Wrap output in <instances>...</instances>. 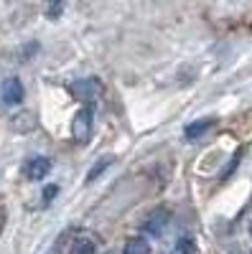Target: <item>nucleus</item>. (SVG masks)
Wrapping results in <instances>:
<instances>
[{
    "mask_svg": "<svg viewBox=\"0 0 252 254\" xmlns=\"http://www.w3.org/2000/svg\"><path fill=\"white\" fill-rule=\"evenodd\" d=\"M214 125H217V117H199V120L188 122V125L183 127V137H186L188 142H194V140H199L201 135H206Z\"/></svg>",
    "mask_w": 252,
    "mask_h": 254,
    "instance_id": "obj_6",
    "label": "nucleus"
},
{
    "mask_svg": "<svg viewBox=\"0 0 252 254\" xmlns=\"http://www.w3.org/2000/svg\"><path fill=\"white\" fill-rule=\"evenodd\" d=\"M20 99H23V84H20V79H5L3 87H0V102L5 107H15V104H20Z\"/></svg>",
    "mask_w": 252,
    "mask_h": 254,
    "instance_id": "obj_5",
    "label": "nucleus"
},
{
    "mask_svg": "<svg viewBox=\"0 0 252 254\" xmlns=\"http://www.w3.org/2000/svg\"><path fill=\"white\" fill-rule=\"evenodd\" d=\"M56 186H46V190H44V203H51V198L56 196Z\"/></svg>",
    "mask_w": 252,
    "mask_h": 254,
    "instance_id": "obj_10",
    "label": "nucleus"
},
{
    "mask_svg": "<svg viewBox=\"0 0 252 254\" xmlns=\"http://www.w3.org/2000/svg\"><path fill=\"white\" fill-rule=\"evenodd\" d=\"M168 221H171V211L168 208H153L148 216H145V224H143V231L148 237H161L163 231H166V226H168Z\"/></svg>",
    "mask_w": 252,
    "mask_h": 254,
    "instance_id": "obj_1",
    "label": "nucleus"
},
{
    "mask_svg": "<svg viewBox=\"0 0 252 254\" xmlns=\"http://www.w3.org/2000/svg\"><path fill=\"white\" fill-rule=\"evenodd\" d=\"M72 94L79 99V102H87V107L97 102V97L102 94V87L97 79H79L77 84H72Z\"/></svg>",
    "mask_w": 252,
    "mask_h": 254,
    "instance_id": "obj_2",
    "label": "nucleus"
},
{
    "mask_svg": "<svg viewBox=\"0 0 252 254\" xmlns=\"http://www.w3.org/2000/svg\"><path fill=\"white\" fill-rule=\"evenodd\" d=\"M49 173H51V160L44 158V155H33V158H28L26 165H23V176H26L28 181H44Z\"/></svg>",
    "mask_w": 252,
    "mask_h": 254,
    "instance_id": "obj_4",
    "label": "nucleus"
},
{
    "mask_svg": "<svg viewBox=\"0 0 252 254\" xmlns=\"http://www.w3.org/2000/svg\"><path fill=\"white\" fill-rule=\"evenodd\" d=\"M107 254H112V252H107Z\"/></svg>",
    "mask_w": 252,
    "mask_h": 254,
    "instance_id": "obj_12",
    "label": "nucleus"
},
{
    "mask_svg": "<svg viewBox=\"0 0 252 254\" xmlns=\"http://www.w3.org/2000/svg\"><path fill=\"white\" fill-rule=\"evenodd\" d=\"M61 10H64V3H51V5H49V15H51V18H56Z\"/></svg>",
    "mask_w": 252,
    "mask_h": 254,
    "instance_id": "obj_11",
    "label": "nucleus"
},
{
    "mask_svg": "<svg viewBox=\"0 0 252 254\" xmlns=\"http://www.w3.org/2000/svg\"><path fill=\"white\" fill-rule=\"evenodd\" d=\"M69 254H94V242H92V237H77Z\"/></svg>",
    "mask_w": 252,
    "mask_h": 254,
    "instance_id": "obj_7",
    "label": "nucleus"
},
{
    "mask_svg": "<svg viewBox=\"0 0 252 254\" xmlns=\"http://www.w3.org/2000/svg\"><path fill=\"white\" fill-rule=\"evenodd\" d=\"M92 107H84L74 115V122H72V137L77 142H87L89 135H92Z\"/></svg>",
    "mask_w": 252,
    "mask_h": 254,
    "instance_id": "obj_3",
    "label": "nucleus"
},
{
    "mask_svg": "<svg viewBox=\"0 0 252 254\" xmlns=\"http://www.w3.org/2000/svg\"><path fill=\"white\" fill-rule=\"evenodd\" d=\"M122 254H151V244L145 239H130L128 244H125Z\"/></svg>",
    "mask_w": 252,
    "mask_h": 254,
    "instance_id": "obj_8",
    "label": "nucleus"
},
{
    "mask_svg": "<svg viewBox=\"0 0 252 254\" xmlns=\"http://www.w3.org/2000/svg\"><path fill=\"white\" fill-rule=\"evenodd\" d=\"M110 165H112V158H110V155H107V158H99V160H97V163L92 165V171L87 173V183L97 181V176H99V173H104V171H107Z\"/></svg>",
    "mask_w": 252,
    "mask_h": 254,
    "instance_id": "obj_9",
    "label": "nucleus"
}]
</instances>
